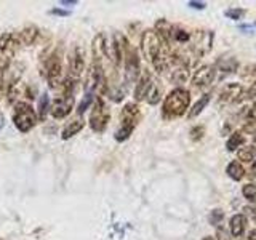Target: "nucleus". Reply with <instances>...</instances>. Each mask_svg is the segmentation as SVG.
Here are the masks:
<instances>
[{
    "mask_svg": "<svg viewBox=\"0 0 256 240\" xmlns=\"http://www.w3.org/2000/svg\"><path fill=\"white\" fill-rule=\"evenodd\" d=\"M190 104V93L184 88H174L173 92L166 94L162 108L164 118H176L186 114Z\"/></svg>",
    "mask_w": 256,
    "mask_h": 240,
    "instance_id": "nucleus-1",
    "label": "nucleus"
},
{
    "mask_svg": "<svg viewBox=\"0 0 256 240\" xmlns=\"http://www.w3.org/2000/svg\"><path fill=\"white\" fill-rule=\"evenodd\" d=\"M13 122L14 126L18 128L21 133H28L37 124V114L32 109L29 102L18 101L14 104V112H13Z\"/></svg>",
    "mask_w": 256,
    "mask_h": 240,
    "instance_id": "nucleus-2",
    "label": "nucleus"
},
{
    "mask_svg": "<svg viewBox=\"0 0 256 240\" xmlns=\"http://www.w3.org/2000/svg\"><path fill=\"white\" fill-rule=\"evenodd\" d=\"M165 45L162 44V40L157 36V32L154 29H149V30H144L142 36H141V52L144 54V58L148 61L154 62L160 53L164 52Z\"/></svg>",
    "mask_w": 256,
    "mask_h": 240,
    "instance_id": "nucleus-3",
    "label": "nucleus"
},
{
    "mask_svg": "<svg viewBox=\"0 0 256 240\" xmlns=\"http://www.w3.org/2000/svg\"><path fill=\"white\" fill-rule=\"evenodd\" d=\"M61 72H62L61 56L58 52H53L44 60V72H42L52 88L61 85Z\"/></svg>",
    "mask_w": 256,
    "mask_h": 240,
    "instance_id": "nucleus-4",
    "label": "nucleus"
},
{
    "mask_svg": "<svg viewBox=\"0 0 256 240\" xmlns=\"http://www.w3.org/2000/svg\"><path fill=\"white\" fill-rule=\"evenodd\" d=\"M190 48L189 52L200 58L205 53H208L212 50L213 45V32L212 30H197L190 36Z\"/></svg>",
    "mask_w": 256,
    "mask_h": 240,
    "instance_id": "nucleus-5",
    "label": "nucleus"
},
{
    "mask_svg": "<svg viewBox=\"0 0 256 240\" xmlns=\"http://www.w3.org/2000/svg\"><path fill=\"white\" fill-rule=\"evenodd\" d=\"M109 120H110V112L106 104H104V101L100 98L94 102L92 116H90V125L93 128V132H102L104 128L108 126Z\"/></svg>",
    "mask_w": 256,
    "mask_h": 240,
    "instance_id": "nucleus-6",
    "label": "nucleus"
},
{
    "mask_svg": "<svg viewBox=\"0 0 256 240\" xmlns=\"http://www.w3.org/2000/svg\"><path fill=\"white\" fill-rule=\"evenodd\" d=\"M68 61H69V76L72 78H78L85 70V50H84V46L80 44L74 45V48H72L70 53H69Z\"/></svg>",
    "mask_w": 256,
    "mask_h": 240,
    "instance_id": "nucleus-7",
    "label": "nucleus"
},
{
    "mask_svg": "<svg viewBox=\"0 0 256 240\" xmlns=\"http://www.w3.org/2000/svg\"><path fill=\"white\" fill-rule=\"evenodd\" d=\"M20 38L16 34H12V32H5V34L0 36V53H2V56H5V58H13V56L16 54V52H18L20 48Z\"/></svg>",
    "mask_w": 256,
    "mask_h": 240,
    "instance_id": "nucleus-8",
    "label": "nucleus"
},
{
    "mask_svg": "<svg viewBox=\"0 0 256 240\" xmlns=\"http://www.w3.org/2000/svg\"><path fill=\"white\" fill-rule=\"evenodd\" d=\"M245 90L240 84H228L220 93V104H232L244 100Z\"/></svg>",
    "mask_w": 256,
    "mask_h": 240,
    "instance_id": "nucleus-9",
    "label": "nucleus"
},
{
    "mask_svg": "<svg viewBox=\"0 0 256 240\" xmlns=\"http://www.w3.org/2000/svg\"><path fill=\"white\" fill-rule=\"evenodd\" d=\"M74 96H61V98L54 100L50 109L52 116L54 118H64L66 116H69L72 112V108H74Z\"/></svg>",
    "mask_w": 256,
    "mask_h": 240,
    "instance_id": "nucleus-10",
    "label": "nucleus"
},
{
    "mask_svg": "<svg viewBox=\"0 0 256 240\" xmlns=\"http://www.w3.org/2000/svg\"><path fill=\"white\" fill-rule=\"evenodd\" d=\"M140 108L136 106L134 102H128L126 106L122 109L120 112V122H122V126H128V128H133L138 125V120H140Z\"/></svg>",
    "mask_w": 256,
    "mask_h": 240,
    "instance_id": "nucleus-11",
    "label": "nucleus"
},
{
    "mask_svg": "<svg viewBox=\"0 0 256 240\" xmlns=\"http://www.w3.org/2000/svg\"><path fill=\"white\" fill-rule=\"evenodd\" d=\"M214 76H216V69L213 66H202L196 70L194 77H192V84L197 88L208 86L214 80Z\"/></svg>",
    "mask_w": 256,
    "mask_h": 240,
    "instance_id": "nucleus-12",
    "label": "nucleus"
},
{
    "mask_svg": "<svg viewBox=\"0 0 256 240\" xmlns=\"http://www.w3.org/2000/svg\"><path fill=\"white\" fill-rule=\"evenodd\" d=\"M152 84H154V80H152L150 74L148 70L142 72V76L136 80V86H134V100L136 101H142L148 98V93L150 90Z\"/></svg>",
    "mask_w": 256,
    "mask_h": 240,
    "instance_id": "nucleus-13",
    "label": "nucleus"
},
{
    "mask_svg": "<svg viewBox=\"0 0 256 240\" xmlns=\"http://www.w3.org/2000/svg\"><path fill=\"white\" fill-rule=\"evenodd\" d=\"M38 36H40V29L37 26H34V24H30V26H26V28H22L20 30L18 38H20V44L30 46V45H34L37 42Z\"/></svg>",
    "mask_w": 256,
    "mask_h": 240,
    "instance_id": "nucleus-14",
    "label": "nucleus"
},
{
    "mask_svg": "<svg viewBox=\"0 0 256 240\" xmlns=\"http://www.w3.org/2000/svg\"><path fill=\"white\" fill-rule=\"evenodd\" d=\"M229 229H230V234L234 237H240L244 236V232L246 229V218L245 214H234L230 218V222H229Z\"/></svg>",
    "mask_w": 256,
    "mask_h": 240,
    "instance_id": "nucleus-15",
    "label": "nucleus"
},
{
    "mask_svg": "<svg viewBox=\"0 0 256 240\" xmlns=\"http://www.w3.org/2000/svg\"><path fill=\"white\" fill-rule=\"evenodd\" d=\"M226 173L229 174V178H232L234 181L244 180V176H245V170H244V166H242V164L238 162V160H234V162H230L228 165Z\"/></svg>",
    "mask_w": 256,
    "mask_h": 240,
    "instance_id": "nucleus-16",
    "label": "nucleus"
},
{
    "mask_svg": "<svg viewBox=\"0 0 256 240\" xmlns=\"http://www.w3.org/2000/svg\"><path fill=\"white\" fill-rule=\"evenodd\" d=\"M208 102H210V94H204L202 98H200L194 106H192V109L188 112V118H196L197 116H200L204 112V109L208 106Z\"/></svg>",
    "mask_w": 256,
    "mask_h": 240,
    "instance_id": "nucleus-17",
    "label": "nucleus"
},
{
    "mask_svg": "<svg viewBox=\"0 0 256 240\" xmlns=\"http://www.w3.org/2000/svg\"><path fill=\"white\" fill-rule=\"evenodd\" d=\"M85 126V122L84 120H74L72 124H69L66 128L62 130V140H69V138H72V136H76L82 128Z\"/></svg>",
    "mask_w": 256,
    "mask_h": 240,
    "instance_id": "nucleus-18",
    "label": "nucleus"
},
{
    "mask_svg": "<svg viewBox=\"0 0 256 240\" xmlns=\"http://www.w3.org/2000/svg\"><path fill=\"white\" fill-rule=\"evenodd\" d=\"M220 72H224V74H232V72L237 70V61L234 58H229V60H222L218 62V66H216Z\"/></svg>",
    "mask_w": 256,
    "mask_h": 240,
    "instance_id": "nucleus-19",
    "label": "nucleus"
},
{
    "mask_svg": "<svg viewBox=\"0 0 256 240\" xmlns=\"http://www.w3.org/2000/svg\"><path fill=\"white\" fill-rule=\"evenodd\" d=\"M242 144H244V136H242V133L234 132V133H230L226 148H228V150H236L237 148L242 146Z\"/></svg>",
    "mask_w": 256,
    "mask_h": 240,
    "instance_id": "nucleus-20",
    "label": "nucleus"
},
{
    "mask_svg": "<svg viewBox=\"0 0 256 240\" xmlns=\"http://www.w3.org/2000/svg\"><path fill=\"white\" fill-rule=\"evenodd\" d=\"M160 98H162V88H160L156 82L152 84V86H150V90H149V93H148V102L149 104H157L158 101H160Z\"/></svg>",
    "mask_w": 256,
    "mask_h": 240,
    "instance_id": "nucleus-21",
    "label": "nucleus"
},
{
    "mask_svg": "<svg viewBox=\"0 0 256 240\" xmlns=\"http://www.w3.org/2000/svg\"><path fill=\"white\" fill-rule=\"evenodd\" d=\"M238 160L244 164H253L254 162V150L252 148H242L238 150Z\"/></svg>",
    "mask_w": 256,
    "mask_h": 240,
    "instance_id": "nucleus-22",
    "label": "nucleus"
},
{
    "mask_svg": "<svg viewBox=\"0 0 256 240\" xmlns=\"http://www.w3.org/2000/svg\"><path fill=\"white\" fill-rule=\"evenodd\" d=\"M48 106H50V100L46 94H42V98L38 100V118L45 120L48 114Z\"/></svg>",
    "mask_w": 256,
    "mask_h": 240,
    "instance_id": "nucleus-23",
    "label": "nucleus"
},
{
    "mask_svg": "<svg viewBox=\"0 0 256 240\" xmlns=\"http://www.w3.org/2000/svg\"><path fill=\"white\" fill-rule=\"evenodd\" d=\"M242 194L248 202L254 204L256 202V184H253V182L245 184V186L242 188Z\"/></svg>",
    "mask_w": 256,
    "mask_h": 240,
    "instance_id": "nucleus-24",
    "label": "nucleus"
},
{
    "mask_svg": "<svg viewBox=\"0 0 256 240\" xmlns=\"http://www.w3.org/2000/svg\"><path fill=\"white\" fill-rule=\"evenodd\" d=\"M222 218H224V212L221 208H214V210L210 213V216H208V221H210L212 226H220Z\"/></svg>",
    "mask_w": 256,
    "mask_h": 240,
    "instance_id": "nucleus-25",
    "label": "nucleus"
},
{
    "mask_svg": "<svg viewBox=\"0 0 256 240\" xmlns=\"http://www.w3.org/2000/svg\"><path fill=\"white\" fill-rule=\"evenodd\" d=\"M245 10L244 8H229V10H226L224 12V14L228 16V18H230V20H234V21H240L245 16Z\"/></svg>",
    "mask_w": 256,
    "mask_h": 240,
    "instance_id": "nucleus-26",
    "label": "nucleus"
},
{
    "mask_svg": "<svg viewBox=\"0 0 256 240\" xmlns=\"http://www.w3.org/2000/svg\"><path fill=\"white\" fill-rule=\"evenodd\" d=\"M8 68H10V60L5 58V56H0V86L5 82V74Z\"/></svg>",
    "mask_w": 256,
    "mask_h": 240,
    "instance_id": "nucleus-27",
    "label": "nucleus"
},
{
    "mask_svg": "<svg viewBox=\"0 0 256 240\" xmlns=\"http://www.w3.org/2000/svg\"><path fill=\"white\" fill-rule=\"evenodd\" d=\"M244 78H250V77H256V64H248V66L244 68L242 72Z\"/></svg>",
    "mask_w": 256,
    "mask_h": 240,
    "instance_id": "nucleus-28",
    "label": "nucleus"
},
{
    "mask_svg": "<svg viewBox=\"0 0 256 240\" xmlns=\"http://www.w3.org/2000/svg\"><path fill=\"white\" fill-rule=\"evenodd\" d=\"M204 134H205V128L204 126H196V128H192V130H190V138L194 141H198Z\"/></svg>",
    "mask_w": 256,
    "mask_h": 240,
    "instance_id": "nucleus-29",
    "label": "nucleus"
},
{
    "mask_svg": "<svg viewBox=\"0 0 256 240\" xmlns=\"http://www.w3.org/2000/svg\"><path fill=\"white\" fill-rule=\"evenodd\" d=\"M92 101H93V94L92 93H88L86 94V98L80 102V106H78V114H84L85 112V109H88V106L92 104Z\"/></svg>",
    "mask_w": 256,
    "mask_h": 240,
    "instance_id": "nucleus-30",
    "label": "nucleus"
},
{
    "mask_svg": "<svg viewBox=\"0 0 256 240\" xmlns=\"http://www.w3.org/2000/svg\"><path fill=\"white\" fill-rule=\"evenodd\" d=\"M189 6L190 8H196V10H205L206 4H204V2H196V0H192V2H189Z\"/></svg>",
    "mask_w": 256,
    "mask_h": 240,
    "instance_id": "nucleus-31",
    "label": "nucleus"
},
{
    "mask_svg": "<svg viewBox=\"0 0 256 240\" xmlns=\"http://www.w3.org/2000/svg\"><path fill=\"white\" fill-rule=\"evenodd\" d=\"M53 14H60V16H68L69 12H64V10H60V8H54V10H52Z\"/></svg>",
    "mask_w": 256,
    "mask_h": 240,
    "instance_id": "nucleus-32",
    "label": "nucleus"
},
{
    "mask_svg": "<svg viewBox=\"0 0 256 240\" xmlns=\"http://www.w3.org/2000/svg\"><path fill=\"white\" fill-rule=\"evenodd\" d=\"M248 240H256V230H252L250 236H248Z\"/></svg>",
    "mask_w": 256,
    "mask_h": 240,
    "instance_id": "nucleus-33",
    "label": "nucleus"
},
{
    "mask_svg": "<svg viewBox=\"0 0 256 240\" xmlns=\"http://www.w3.org/2000/svg\"><path fill=\"white\" fill-rule=\"evenodd\" d=\"M4 125H5V118H4V116L0 114V130L4 128Z\"/></svg>",
    "mask_w": 256,
    "mask_h": 240,
    "instance_id": "nucleus-34",
    "label": "nucleus"
},
{
    "mask_svg": "<svg viewBox=\"0 0 256 240\" xmlns=\"http://www.w3.org/2000/svg\"><path fill=\"white\" fill-rule=\"evenodd\" d=\"M61 5H76V2H61Z\"/></svg>",
    "mask_w": 256,
    "mask_h": 240,
    "instance_id": "nucleus-35",
    "label": "nucleus"
},
{
    "mask_svg": "<svg viewBox=\"0 0 256 240\" xmlns=\"http://www.w3.org/2000/svg\"><path fill=\"white\" fill-rule=\"evenodd\" d=\"M253 150H256V136H254V140H253V146H252Z\"/></svg>",
    "mask_w": 256,
    "mask_h": 240,
    "instance_id": "nucleus-36",
    "label": "nucleus"
},
{
    "mask_svg": "<svg viewBox=\"0 0 256 240\" xmlns=\"http://www.w3.org/2000/svg\"><path fill=\"white\" fill-rule=\"evenodd\" d=\"M204 240H214V238H213V237H205Z\"/></svg>",
    "mask_w": 256,
    "mask_h": 240,
    "instance_id": "nucleus-37",
    "label": "nucleus"
}]
</instances>
